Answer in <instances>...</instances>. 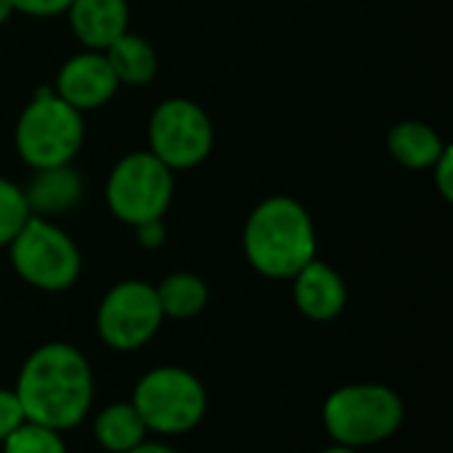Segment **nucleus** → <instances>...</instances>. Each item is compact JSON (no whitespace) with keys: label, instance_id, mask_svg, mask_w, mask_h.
<instances>
[{"label":"nucleus","instance_id":"nucleus-1","mask_svg":"<svg viewBox=\"0 0 453 453\" xmlns=\"http://www.w3.org/2000/svg\"><path fill=\"white\" fill-rule=\"evenodd\" d=\"M13 393L27 422L66 433L88 419L96 380L82 350L69 342H45L21 364Z\"/></svg>","mask_w":453,"mask_h":453},{"label":"nucleus","instance_id":"nucleus-2","mask_svg":"<svg viewBox=\"0 0 453 453\" xmlns=\"http://www.w3.org/2000/svg\"><path fill=\"white\" fill-rule=\"evenodd\" d=\"M316 226L311 212L295 196H268L247 218L242 250L252 271L284 281L316 260Z\"/></svg>","mask_w":453,"mask_h":453},{"label":"nucleus","instance_id":"nucleus-3","mask_svg":"<svg viewBox=\"0 0 453 453\" xmlns=\"http://www.w3.org/2000/svg\"><path fill=\"white\" fill-rule=\"evenodd\" d=\"M406 417L403 398L380 382H350L329 393L321 419L332 443L366 449L390 441Z\"/></svg>","mask_w":453,"mask_h":453},{"label":"nucleus","instance_id":"nucleus-4","mask_svg":"<svg viewBox=\"0 0 453 453\" xmlns=\"http://www.w3.org/2000/svg\"><path fill=\"white\" fill-rule=\"evenodd\" d=\"M85 141V119L48 88L40 90L19 114L13 146L32 170L72 165Z\"/></svg>","mask_w":453,"mask_h":453},{"label":"nucleus","instance_id":"nucleus-5","mask_svg":"<svg viewBox=\"0 0 453 453\" xmlns=\"http://www.w3.org/2000/svg\"><path fill=\"white\" fill-rule=\"evenodd\" d=\"M130 403L149 433L170 438L199 427L207 414V390L183 366H154L135 382Z\"/></svg>","mask_w":453,"mask_h":453},{"label":"nucleus","instance_id":"nucleus-6","mask_svg":"<svg viewBox=\"0 0 453 453\" xmlns=\"http://www.w3.org/2000/svg\"><path fill=\"white\" fill-rule=\"evenodd\" d=\"M16 276L40 292H66L82 273V255L74 239L53 220L29 215L8 244Z\"/></svg>","mask_w":453,"mask_h":453},{"label":"nucleus","instance_id":"nucleus-7","mask_svg":"<svg viewBox=\"0 0 453 453\" xmlns=\"http://www.w3.org/2000/svg\"><path fill=\"white\" fill-rule=\"evenodd\" d=\"M173 196L175 173L146 149L125 154L111 167L104 186L109 212L133 228L149 220H162Z\"/></svg>","mask_w":453,"mask_h":453},{"label":"nucleus","instance_id":"nucleus-8","mask_svg":"<svg viewBox=\"0 0 453 453\" xmlns=\"http://www.w3.org/2000/svg\"><path fill=\"white\" fill-rule=\"evenodd\" d=\"M146 143V151H151L173 173H180L199 167L210 157L215 146V127L204 106L191 98L173 96L151 111Z\"/></svg>","mask_w":453,"mask_h":453},{"label":"nucleus","instance_id":"nucleus-9","mask_svg":"<svg viewBox=\"0 0 453 453\" xmlns=\"http://www.w3.org/2000/svg\"><path fill=\"white\" fill-rule=\"evenodd\" d=\"M165 313L154 284L141 279H125L114 284L98 303L96 329L106 348L117 353H133L151 342L162 329Z\"/></svg>","mask_w":453,"mask_h":453},{"label":"nucleus","instance_id":"nucleus-10","mask_svg":"<svg viewBox=\"0 0 453 453\" xmlns=\"http://www.w3.org/2000/svg\"><path fill=\"white\" fill-rule=\"evenodd\" d=\"M119 90V82L104 50H80L69 56L56 72V96L80 114L106 106Z\"/></svg>","mask_w":453,"mask_h":453},{"label":"nucleus","instance_id":"nucleus-11","mask_svg":"<svg viewBox=\"0 0 453 453\" xmlns=\"http://www.w3.org/2000/svg\"><path fill=\"white\" fill-rule=\"evenodd\" d=\"M289 281L295 308L311 321H334L348 305L345 279L319 257L311 260L303 271H297Z\"/></svg>","mask_w":453,"mask_h":453},{"label":"nucleus","instance_id":"nucleus-12","mask_svg":"<svg viewBox=\"0 0 453 453\" xmlns=\"http://www.w3.org/2000/svg\"><path fill=\"white\" fill-rule=\"evenodd\" d=\"M66 21L82 48L106 50L127 32L130 5L127 0H72L66 8Z\"/></svg>","mask_w":453,"mask_h":453},{"label":"nucleus","instance_id":"nucleus-13","mask_svg":"<svg viewBox=\"0 0 453 453\" xmlns=\"http://www.w3.org/2000/svg\"><path fill=\"white\" fill-rule=\"evenodd\" d=\"M21 191L32 215L53 220L80 204L85 183L72 165H58L35 170L27 186H21Z\"/></svg>","mask_w":453,"mask_h":453},{"label":"nucleus","instance_id":"nucleus-14","mask_svg":"<svg viewBox=\"0 0 453 453\" xmlns=\"http://www.w3.org/2000/svg\"><path fill=\"white\" fill-rule=\"evenodd\" d=\"M449 143L422 119H403L388 133L390 157L406 170H430Z\"/></svg>","mask_w":453,"mask_h":453},{"label":"nucleus","instance_id":"nucleus-15","mask_svg":"<svg viewBox=\"0 0 453 453\" xmlns=\"http://www.w3.org/2000/svg\"><path fill=\"white\" fill-rule=\"evenodd\" d=\"M114 77L127 88H146L159 72V56L154 45L133 32H125L104 50Z\"/></svg>","mask_w":453,"mask_h":453},{"label":"nucleus","instance_id":"nucleus-16","mask_svg":"<svg viewBox=\"0 0 453 453\" xmlns=\"http://www.w3.org/2000/svg\"><path fill=\"white\" fill-rule=\"evenodd\" d=\"M93 438L109 453H127L143 441H149V430L130 401L111 403L101 409L93 419Z\"/></svg>","mask_w":453,"mask_h":453},{"label":"nucleus","instance_id":"nucleus-17","mask_svg":"<svg viewBox=\"0 0 453 453\" xmlns=\"http://www.w3.org/2000/svg\"><path fill=\"white\" fill-rule=\"evenodd\" d=\"M154 289L165 319H175V321H188L199 316L210 303V289L204 279L191 271H175L165 276Z\"/></svg>","mask_w":453,"mask_h":453},{"label":"nucleus","instance_id":"nucleus-18","mask_svg":"<svg viewBox=\"0 0 453 453\" xmlns=\"http://www.w3.org/2000/svg\"><path fill=\"white\" fill-rule=\"evenodd\" d=\"M0 446H3V453H69L64 433H56L35 422H24Z\"/></svg>","mask_w":453,"mask_h":453},{"label":"nucleus","instance_id":"nucleus-19","mask_svg":"<svg viewBox=\"0 0 453 453\" xmlns=\"http://www.w3.org/2000/svg\"><path fill=\"white\" fill-rule=\"evenodd\" d=\"M29 204L19 183L0 175V247H8L11 239L29 220Z\"/></svg>","mask_w":453,"mask_h":453},{"label":"nucleus","instance_id":"nucleus-20","mask_svg":"<svg viewBox=\"0 0 453 453\" xmlns=\"http://www.w3.org/2000/svg\"><path fill=\"white\" fill-rule=\"evenodd\" d=\"M24 422H27V417H24V409H21L16 393L8 388H0V443L11 433H16Z\"/></svg>","mask_w":453,"mask_h":453},{"label":"nucleus","instance_id":"nucleus-21","mask_svg":"<svg viewBox=\"0 0 453 453\" xmlns=\"http://www.w3.org/2000/svg\"><path fill=\"white\" fill-rule=\"evenodd\" d=\"M69 3L72 0H8L13 13H24V16H35V19L66 13Z\"/></svg>","mask_w":453,"mask_h":453},{"label":"nucleus","instance_id":"nucleus-22","mask_svg":"<svg viewBox=\"0 0 453 453\" xmlns=\"http://www.w3.org/2000/svg\"><path fill=\"white\" fill-rule=\"evenodd\" d=\"M453 146L449 143L446 149H443V154L435 159V165L430 167L433 170V178H435V186H438V191H441V196L446 199V202H451L453 199Z\"/></svg>","mask_w":453,"mask_h":453},{"label":"nucleus","instance_id":"nucleus-23","mask_svg":"<svg viewBox=\"0 0 453 453\" xmlns=\"http://www.w3.org/2000/svg\"><path fill=\"white\" fill-rule=\"evenodd\" d=\"M135 239L143 250H159L167 239L165 220H149V223L135 226Z\"/></svg>","mask_w":453,"mask_h":453},{"label":"nucleus","instance_id":"nucleus-24","mask_svg":"<svg viewBox=\"0 0 453 453\" xmlns=\"http://www.w3.org/2000/svg\"><path fill=\"white\" fill-rule=\"evenodd\" d=\"M127 453H178L173 446H167V443H154V441H143L141 446H135L133 451Z\"/></svg>","mask_w":453,"mask_h":453},{"label":"nucleus","instance_id":"nucleus-25","mask_svg":"<svg viewBox=\"0 0 453 453\" xmlns=\"http://www.w3.org/2000/svg\"><path fill=\"white\" fill-rule=\"evenodd\" d=\"M13 16V8L8 5V0H0V27Z\"/></svg>","mask_w":453,"mask_h":453},{"label":"nucleus","instance_id":"nucleus-26","mask_svg":"<svg viewBox=\"0 0 453 453\" xmlns=\"http://www.w3.org/2000/svg\"><path fill=\"white\" fill-rule=\"evenodd\" d=\"M321 453H358L356 449H348V446H340V443H332L329 449H324Z\"/></svg>","mask_w":453,"mask_h":453}]
</instances>
